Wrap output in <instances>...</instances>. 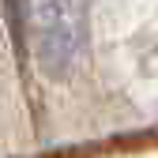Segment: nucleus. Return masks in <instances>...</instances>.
<instances>
[{"label": "nucleus", "instance_id": "1", "mask_svg": "<svg viewBox=\"0 0 158 158\" xmlns=\"http://www.w3.org/2000/svg\"><path fill=\"white\" fill-rule=\"evenodd\" d=\"M27 30L34 42V60L45 79H68L83 53V8L75 0H30Z\"/></svg>", "mask_w": 158, "mask_h": 158}]
</instances>
